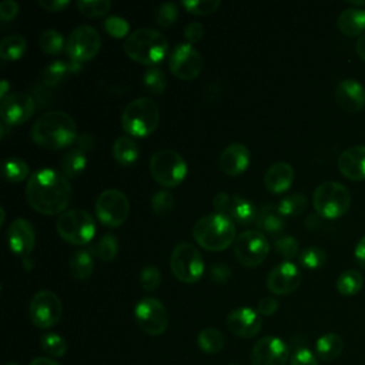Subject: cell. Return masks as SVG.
<instances>
[{"label":"cell","mask_w":365,"mask_h":365,"mask_svg":"<svg viewBox=\"0 0 365 365\" xmlns=\"http://www.w3.org/2000/svg\"><path fill=\"white\" fill-rule=\"evenodd\" d=\"M277 208L284 217H298L307 208V197L302 192L289 194L278 202Z\"/></svg>","instance_id":"obj_37"},{"label":"cell","mask_w":365,"mask_h":365,"mask_svg":"<svg viewBox=\"0 0 365 365\" xmlns=\"http://www.w3.org/2000/svg\"><path fill=\"white\" fill-rule=\"evenodd\" d=\"M231 277V269L227 264L218 262L214 264L210 269V278L215 282V284H225Z\"/></svg>","instance_id":"obj_52"},{"label":"cell","mask_w":365,"mask_h":365,"mask_svg":"<svg viewBox=\"0 0 365 365\" xmlns=\"http://www.w3.org/2000/svg\"><path fill=\"white\" fill-rule=\"evenodd\" d=\"M174 204H175V200H174L173 194L168 192V191H165V190L157 191V192L151 197V210H153V212H154L157 217H160V218H164V217H167L170 212H173Z\"/></svg>","instance_id":"obj_43"},{"label":"cell","mask_w":365,"mask_h":365,"mask_svg":"<svg viewBox=\"0 0 365 365\" xmlns=\"http://www.w3.org/2000/svg\"><path fill=\"white\" fill-rule=\"evenodd\" d=\"M336 26L348 37L362 36L365 30V10L356 7L342 10L336 19Z\"/></svg>","instance_id":"obj_27"},{"label":"cell","mask_w":365,"mask_h":365,"mask_svg":"<svg viewBox=\"0 0 365 365\" xmlns=\"http://www.w3.org/2000/svg\"><path fill=\"white\" fill-rule=\"evenodd\" d=\"M294 181V168L285 161L274 163L264 175V185L272 194L285 192Z\"/></svg>","instance_id":"obj_25"},{"label":"cell","mask_w":365,"mask_h":365,"mask_svg":"<svg viewBox=\"0 0 365 365\" xmlns=\"http://www.w3.org/2000/svg\"><path fill=\"white\" fill-rule=\"evenodd\" d=\"M19 13V3L14 0H4L0 3V19L1 21H9L14 19Z\"/></svg>","instance_id":"obj_54"},{"label":"cell","mask_w":365,"mask_h":365,"mask_svg":"<svg viewBox=\"0 0 365 365\" xmlns=\"http://www.w3.org/2000/svg\"><path fill=\"white\" fill-rule=\"evenodd\" d=\"M63 314L60 298L47 289L36 292L29 305V315L31 322L38 328L54 327Z\"/></svg>","instance_id":"obj_14"},{"label":"cell","mask_w":365,"mask_h":365,"mask_svg":"<svg viewBox=\"0 0 365 365\" xmlns=\"http://www.w3.org/2000/svg\"><path fill=\"white\" fill-rule=\"evenodd\" d=\"M81 70V64L80 63H76V61H61V60H57V61H53L50 63L44 70H43V74H41V81L46 87H56L58 86L60 83H63L67 76L70 74H74V73H78Z\"/></svg>","instance_id":"obj_26"},{"label":"cell","mask_w":365,"mask_h":365,"mask_svg":"<svg viewBox=\"0 0 365 365\" xmlns=\"http://www.w3.org/2000/svg\"><path fill=\"white\" fill-rule=\"evenodd\" d=\"M36 110V100L27 93H10L1 100L0 115L7 125H20L29 121Z\"/></svg>","instance_id":"obj_17"},{"label":"cell","mask_w":365,"mask_h":365,"mask_svg":"<svg viewBox=\"0 0 365 365\" xmlns=\"http://www.w3.org/2000/svg\"><path fill=\"white\" fill-rule=\"evenodd\" d=\"M364 285V278L356 269H346L336 278V291L344 297H352L361 291Z\"/></svg>","instance_id":"obj_34"},{"label":"cell","mask_w":365,"mask_h":365,"mask_svg":"<svg viewBox=\"0 0 365 365\" xmlns=\"http://www.w3.org/2000/svg\"><path fill=\"white\" fill-rule=\"evenodd\" d=\"M140 150L131 137L120 135L113 144V157L121 165H130L137 161Z\"/></svg>","instance_id":"obj_32"},{"label":"cell","mask_w":365,"mask_h":365,"mask_svg":"<svg viewBox=\"0 0 365 365\" xmlns=\"http://www.w3.org/2000/svg\"><path fill=\"white\" fill-rule=\"evenodd\" d=\"M30 173L29 164L21 158H7L3 165V174L10 182H20L27 178Z\"/></svg>","instance_id":"obj_38"},{"label":"cell","mask_w":365,"mask_h":365,"mask_svg":"<svg viewBox=\"0 0 365 365\" xmlns=\"http://www.w3.org/2000/svg\"><path fill=\"white\" fill-rule=\"evenodd\" d=\"M335 100L342 110L358 113L365 107V88L355 78H344L335 88Z\"/></svg>","instance_id":"obj_22"},{"label":"cell","mask_w":365,"mask_h":365,"mask_svg":"<svg viewBox=\"0 0 365 365\" xmlns=\"http://www.w3.org/2000/svg\"><path fill=\"white\" fill-rule=\"evenodd\" d=\"M31 140L47 150H61L73 145L77 134L74 118L60 110L41 114L30 130Z\"/></svg>","instance_id":"obj_2"},{"label":"cell","mask_w":365,"mask_h":365,"mask_svg":"<svg viewBox=\"0 0 365 365\" xmlns=\"http://www.w3.org/2000/svg\"><path fill=\"white\" fill-rule=\"evenodd\" d=\"M227 327L228 329L240 338H252L255 336L262 327L261 315L257 312V309L241 307L232 309L227 315Z\"/></svg>","instance_id":"obj_21"},{"label":"cell","mask_w":365,"mask_h":365,"mask_svg":"<svg viewBox=\"0 0 365 365\" xmlns=\"http://www.w3.org/2000/svg\"><path fill=\"white\" fill-rule=\"evenodd\" d=\"M134 318L141 331L151 336L164 334L168 327V312L164 304L153 297H145L135 304Z\"/></svg>","instance_id":"obj_12"},{"label":"cell","mask_w":365,"mask_h":365,"mask_svg":"<svg viewBox=\"0 0 365 365\" xmlns=\"http://www.w3.org/2000/svg\"><path fill=\"white\" fill-rule=\"evenodd\" d=\"M255 224L261 232L264 231L268 234H278L285 228V217L278 211L277 207L267 204L257 211Z\"/></svg>","instance_id":"obj_29"},{"label":"cell","mask_w":365,"mask_h":365,"mask_svg":"<svg viewBox=\"0 0 365 365\" xmlns=\"http://www.w3.org/2000/svg\"><path fill=\"white\" fill-rule=\"evenodd\" d=\"M250 161V150L241 143H232L222 150L218 158V167L224 174L235 177L248 168Z\"/></svg>","instance_id":"obj_23"},{"label":"cell","mask_w":365,"mask_h":365,"mask_svg":"<svg viewBox=\"0 0 365 365\" xmlns=\"http://www.w3.org/2000/svg\"><path fill=\"white\" fill-rule=\"evenodd\" d=\"M289 358L287 344L272 335L258 339L251 351V365H285Z\"/></svg>","instance_id":"obj_18"},{"label":"cell","mask_w":365,"mask_h":365,"mask_svg":"<svg viewBox=\"0 0 365 365\" xmlns=\"http://www.w3.org/2000/svg\"><path fill=\"white\" fill-rule=\"evenodd\" d=\"M7 242L13 254L29 258L36 244V232L30 221L16 218L7 230Z\"/></svg>","instance_id":"obj_20"},{"label":"cell","mask_w":365,"mask_h":365,"mask_svg":"<svg viewBox=\"0 0 365 365\" xmlns=\"http://www.w3.org/2000/svg\"><path fill=\"white\" fill-rule=\"evenodd\" d=\"M97 220L108 227L117 228L124 224L130 212V202L125 194L115 188L104 190L96 200L94 205Z\"/></svg>","instance_id":"obj_10"},{"label":"cell","mask_w":365,"mask_h":365,"mask_svg":"<svg viewBox=\"0 0 365 365\" xmlns=\"http://www.w3.org/2000/svg\"><path fill=\"white\" fill-rule=\"evenodd\" d=\"M302 275L299 268L291 261H284L269 271L267 277V288L275 295H287L299 287Z\"/></svg>","instance_id":"obj_19"},{"label":"cell","mask_w":365,"mask_h":365,"mask_svg":"<svg viewBox=\"0 0 365 365\" xmlns=\"http://www.w3.org/2000/svg\"><path fill=\"white\" fill-rule=\"evenodd\" d=\"M9 91V81L6 80V78H3L1 80V87H0V97H1V100L6 97V96H9L10 93H7Z\"/></svg>","instance_id":"obj_59"},{"label":"cell","mask_w":365,"mask_h":365,"mask_svg":"<svg viewBox=\"0 0 365 365\" xmlns=\"http://www.w3.org/2000/svg\"><path fill=\"white\" fill-rule=\"evenodd\" d=\"M220 0H187L182 1L181 6L191 14L197 16H205L217 11L220 7Z\"/></svg>","instance_id":"obj_46"},{"label":"cell","mask_w":365,"mask_h":365,"mask_svg":"<svg viewBox=\"0 0 365 365\" xmlns=\"http://www.w3.org/2000/svg\"><path fill=\"white\" fill-rule=\"evenodd\" d=\"M178 19V6L175 3H163L154 13V20L160 27H171Z\"/></svg>","instance_id":"obj_45"},{"label":"cell","mask_w":365,"mask_h":365,"mask_svg":"<svg viewBox=\"0 0 365 365\" xmlns=\"http://www.w3.org/2000/svg\"><path fill=\"white\" fill-rule=\"evenodd\" d=\"M144 87L155 96H160L164 93L165 87H167V77L164 74L163 70H160L158 67H150L145 73H144V78H143Z\"/></svg>","instance_id":"obj_41"},{"label":"cell","mask_w":365,"mask_h":365,"mask_svg":"<svg viewBox=\"0 0 365 365\" xmlns=\"http://www.w3.org/2000/svg\"><path fill=\"white\" fill-rule=\"evenodd\" d=\"M355 50H356V54L365 61V33L362 36L358 37L356 40V46H355Z\"/></svg>","instance_id":"obj_57"},{"label":"cell","mask_w":365,"mask_h":365,"mask_svg":"<svg viewBox=\"0 0 365 365\" xmlns=\"http://www.w3.org/2000/svg\"><path fill=\"white\" fill-rule=\"evenodd\" d=\"M150 171L153 178L163 187L180 185L187 175V164L181 154L174 150H158L151 155Z\"/></svg>","instance_id":"obj_8"},{"label":"cell","mask_w":365,"mask_h":365,"mask_svg":"<svg viewBox=\"0 0 365 365\" xmlns=\"http://www.w3.org/2000/svg\"><path fill=\"white\" fill-rule=\"evenodd\" d=\"M76 7L83 16L97 19L110 11L111 3L108 0H78L76 1Z\"/></svg>","instance_id":"obj_40"},{"label":"cell","mask_w":365,"mask_h":365,"mask_svg":"<svg viewBox=\"0 0 365 365\" xmlns=\"http://www.w3.org/2000/svg\"><path fill=\"white\" fill-rule=\"evenodd\" d=\"M68 4V0H38V6L47 11H60Z\"/></svg>","instance_id":"obj_55"},{"label":"cell","mask_w":365,"mask_h":365,"mask_svg":"<svg viewBox=\"0 0 365 365\" xmlns=\"http://www.w3.org/2000/svg\"><path fill=\"white\" fill-rule=\"evenodd\" d=\"M312 205L317 214L322 218H339L349 210V190L341 182L324 181L315 188L312 194Z\"/></svg>","instance_id":"obj_6"},{"label":"cell","mask_w":365,"mask_h":365,"mask_svg":"<svg viewBox=\"0 0 365 365\" xmlns=\"http://www.w3.org/2000/svg\"><path fill=\"white\" fill-rule=\"evenodd\" d=\"M192 237L201 248L220 252L234 244L237 238L235 224L222 214H208L194 224Z\"/></svg>","instance_id":"obj_3"},{"label":"cell","mask_w":365,"mask_h":365,"mask_svg":"<svg viewBox=\"0 0 365 365\" xmlns=\"http://www.w3.org/2000/svg\"><path fill=\"white\" fill-rule=\"evenodd\" d=\"M344 349V341L338 334L328 332L321 335L315 342L317 356L322 361H334L336 359Z\"/></svg>","instance_id":"obj_30"},{"label":"cell","mask_w":365,"mask_h":365,"mask_svg":"<svg viewBox=\"0 0 365 365\" xmlns=\"http://www.w3.org/2000/svg\"><path fill=\"white\" fill-rule=\"evenodd\" d=\"M204 66L202 56L197 48L188 43L177 44L168 57V67L171 73L184 81L194 80L200 76Z\"/></svg>","instance_id":"obj_15"},{"label":"cell","mask_w":365,"mask_h":365,"mask_svg":"<svg viewBox=\"0 0 365 365\" xmlns=\"http://www.w3.org/2000/svg\"><path fill=\"white\" fill-rule=\"evenodd\" d=\"M278 309V301L272 297H264L258 301V305H257V312L259 315H264V317H269L272 314H275Z\"/></svg>","instance_id":"obj_53"},{"label":"cell","mask_w":365,"mask_h":365,"mask_svg":"<svg viewBox=\"0 0 365 365\" xmlns=\"http://www.w3.org/2000/svg\"><path fill=\"white\" fill-rule=\"evenodd\" d=\"M4 365H19V364H16V362H7V364H4Z\"/></svg>","instance_id":"obj_61"},{"label":"cell","mask_w":365,"mask_h":365,"mask_svg":"<svg viewBox=\"0 0 365 365\" xmlns=\"http://www.w3.org/2000/svg\"><path fill=\"white\" fill-rule=\"evenodd\" d=\"M212 204H214L215 212L231 218L234 222L247 225L251 221H255L257 210L254 204L238 194L218 192L214 197Z\"/></svg>","instance_id":"obj_16"},{"label":"cell","mask_w":365,"mask_h":365,"mask_svg":"<svg viewBox=\"0 0 365 365\" xmlns=\"http://www.w3.org/2000/svg\"><path fill=\"white\" fill-rule=\"evenodd\" d=\"M29 205L44 215L63 214L73 198V188L67 177L53 168L33 173L26 185Z\"/></svg>","instance_id":"obj_1"},{"label":"cell","mask_w":365,"mask_h":365,"mask_svg":"<svg viewBox=\"0 0 365 365\" xmlns=\"http://www.w3.org/2000/svg\"><path fill=\"white\" fill-rule=\"evenodd\" d=\"M269 252L267 237L258 230H247L237 235L234 241V254L237 261L248 268L261 265Z\"/></svg>","instance_id":"obj_11"},{"label":"cell","mask_w":365,"mask_h":365,"mask_svg":"<svg viewBox=\"0 0 365 365\" xmlns=\"http://www.w3.org/2000/svg\"><path fill=\"white\" fill-rule=\"evenodd\" d=\"M87 150L74 143L70 150L66 151V154L61 158V171L63 175L67 178H76L78 177L87 164Z\"/></svg>","instance_id":"obj_28"},{"label":"cell","mask_w":365,"mask_h":365,"mask_svg":"<svg viewBox=\"0 0 365 365\" xmlns=\"http://www.w3.org/2000/svg\"><path fill=\"white\" fill-rule=\"evenodd\" d=\"M355 259L361 268L365 269V235L358 241L355 247Z\"/></svg>","instance_id":"obj_56"},{"label":"cell","mask_w":365,"mask_h":365,"mask_svg":"<svg viewBox=\"0 0 365 365\" xmlns=\"http://www.w3.org/2000/svg\"><path fill=\"white\" fill-rule=\"evenodd\" d=\"M160 123V108L153 98L138 97L130 101L121 114L123 130L131 137H147Z\"/></svg>","instance_id":"obj_5"},{"label":"cell","mask_w":365,"mask_h":365,"mask_svg":"<svg viewBox=\"0 0 365 365\" xmlns=\"http://www.w3.org/2000/svg\"><path fill=\"white\" fill-rule=\"evenodd\" d=\"M68 268L71 275L78 279H87L94 269V258L90 250H78L68 259Z\"/></svg>","instance_id":"obj_31"},{"label":"cell","mask_w":365,"mask_h":365,"mask_svg":"<svg viewBox=\"0 0 365 365\" xmlns=\"http://www.w3.org/2000/svg\"><path fill=\"white\" fill-rule=\"evenodd\" d=\"M298 261L304 268L315 269L327 262V252L321 247H308L299 252Z\"/></svg>","instance_id":"obj_44"},{"label":"cell","mask_w":365,"mask_h":365,"mask_svg":"<svg viewBox=\"0 0 365 365\" xmlns=\"http://www.w3.org/2000/svg\"><path fill=\"white\" fill-rule=\"evenodd\" d=\"M291 365H318L315 355L308 348H298L294 351L289 359Z\"/></svg>","instance_id":"obj_50"},{"label":"cell","mask_w":365,"mask_h":365,"mask_svg":"<svg viewBox=\"0 0 365 365\" xmlns=\"http://www.w3.org/2000/svg\"><path fill=\"white\" fill-rule=\"evenodd\" d=\"M40 345H41V349L53 358H61L67 352L66 339L54 332L44 334L40 339Z\"/></svg>","instance_id":"obj_39"},{"label":"cell","mask_w":365,"mask_h":365,"mask_svg":"<svg viewBox=\"0 0 365 365\" xmlns=\"http://www.w3.org/2000/svg\"><path fill=\"white\" fill-rule=\"evenodd\" d=\"M124 51L133 60L144 66H154L168 53V41L158 30L138 29L124 41Z\"/></svg>","instance_id":"obj_4"},{"label":"cell","mask_w":365,"mask_h":365,"mask_svg":"<svg viewBox=\"0 0 365 365\" xmlns=\"http://www.w3.org/2000/svg\"><path fill=\"white\" fill-rule=\"evenodd\" d=\"M57 234L68 244L86 245L96 234V221L83 208H71L60 214L56 222Z\"/></svg>","instance_id":"obj_7"},{"label":"cell","mask_w":365,"mask_h":365,"mask_svg":"<svg viewBox=\"0 0 365 365\" xmlns=\"http://www.w3.org/2000/svg\"><path fill=\"white\" fill-rule=\"evenodd\" d=\"M38 44H40V48L47 54H58L63 50V47H66L61 33L53 29L44 30L40 34Z\"/></svg>","instance_id":"obj_42"},{"label":"cell","mask_w":365,"mask_h":365,"mask_svg":"<svg viewBox=\"0 0 365 365\" xmlns=\"http://www.w3.org/2000/svg\"><path fill=\"white\" fill-rule=\"evenodd\" d=\"M170 268L178 281L194 284L204 274V259L192 244L181 242L171 252Z\"/></svg>","instance_id":"obj_9"},{"label":"cell","mask_w":365,"mask_h":365,"mask_svg":"<svg viewBox=\"0 0 365 365\" xmlns=\"http://www.w3.org/2000/svg\"><path fill=\"white\" fill-rule=\"evenodd\" d=\"M184 37L188 41V44H195L204 37V26L198 21H191L184 29Z\"/></svg>","instance_id":"obj_51"},{"label":"cell","mask_w":365,"mask_h":365,"mask_svg":"<svg viewBox=\"0 0 365 365\" xmlns=\"http://www.w3.org/2000/svg\"><path fill=\"white\" fill-rule=\"evenodd\" d=\"M336 165L345 178L351 181L365 180V145H352L344 150Z\"/></svg>","instance_id":"obj_24"},{"label":"cell","mask_w":365,"mask_h":365,"mask_svg":"<svg viewBox=\"0 0 365 365\" xmlns=\"http://www.w3.org/2000/svg\"><path fill=\"white\" fill-rule=\"evenodd\" d=\"M104 30L108 36L114 37V38H123V37H128V31H130V26L128 21L123 17L118 16H110L108 19H106L104 21Z\"/></svg>","instance_id":"obj_48"},{"label":"cell","mask_w":365,"mask_h":365,"mask_svg":"<svg viewBox=\"0 0 365 365\" xmlns=\"http://www.w3.org/2000/svg\"><path fill=\"white\" fill-rule=\"evenodd\" d=\"M231 365H235V364H231Z\"/></svg>","instance_id":"obj_62"},{"label":"cell","mask_w":365,"mask_h":365,"mask_svg":"<svg viewBox=\"0 0 365 365\" xmlns=\"http://www.w3.org/2000/svg\"><path fill=\"white\" fill-rule=\"evenodd\" d=\"M274 247L277 250V252L284 257L287 261L295 258L297 255H299V242L291 237V235H284L279 237L278 240H275Z\"/></svg>","instance_id":"obj_47"},{"label":"cell","mask_w":365,"mask_h":365,"mask_svg":"<svg viewBox=\"0 0 365 365\" xmlns=\"http://www.w3.org/2000/svg\"><path fill=\"white\" fill-rule=\"evenodd\" d=\"M140 284L148 292L155 291L160 287V284H161V272H160V269L157 267H154V265L145 267L140 272Z\"/></svg>","instance_id":"obj_49"},{"label":"cell","mask_w":365,"mask_h":365,"mask_svg":"<svg viewBox=\"0 0 365 365\" xmlns=\"http://www.w3.org/2000/svg\"><path fill=\"white\" fill-rule=\"evenodd\" d=\"M27 43L20 34L6 36L0 43V57L4 61H16L26 53Z\"/></svg>","instance_id":"obj_33"},{"label":"cell","mask_w":365,"mask_h":365,"mask_svg":"<svg viewBox=\"0 0 365 365\" xmlns=\"http://www.w3.org/2000/svg\"><path fill=\"white\" fill-rule=\"evenodd\" d=\"M198 346L205 354H218L224 348V335L217 328H204L197 338Z\"/></svg>","instance_id":"obj_35"},{"label":"cell","mask_w":365,"mask_h":365,"mask_svg":"<svg viewBox=\"0 0 365 365\" xmlns=\"http://www.w3.org/2000/svg\"><path fill=\"white\" fill-rule=\"evenodd\" d=\"M3 222H4V208L1 207L0 208V225H3Z\"/></svg>","instance_id":"obj_60"},{"label":"cell","mask_w":365,"mask_h":365,"mask_svg":"<svg viewBox=\"0 0 365 365\" xmlns=\"http://www.w3.org/2000/svg\"><path fill=\"white\" fill-rule=\"evenodd\" d=\"M29 365H60L57 361L51 359V358H46V356H38L36 359H33Z\"/></svg>","instance_id":"obj_58"},{"label":"cell","mask_w":365,"mask_h":365,"mask_svg":"<svg viewBox=\"0 0 365 365\" xmlns=\"http://www.w3.org/2000/svg\"><path fill=\"white\" fill-rule=\"evenodd\" d=\"M90 251L93 252V255H96L98 259L104 262L113 261L118 252V242L115 235L104 234L94 245H91Z\"/></svg>","instance_id":"obj_36"},{"label":"cell","mask_w":365,"mask_h":365,"mask_svg":"<svg viewBox=\"0 0 365 365\" xmlns=\"http://www.w3.org/2000/svg\"><path fill=\"white\" fill-rule=\"evenodd\" d=\"M101 47L98 31L91 26L76 27L66 41V53L71 61L84 63L97 56Z\"/></svg>","instance_id":"obj_13"}]
</instances>
